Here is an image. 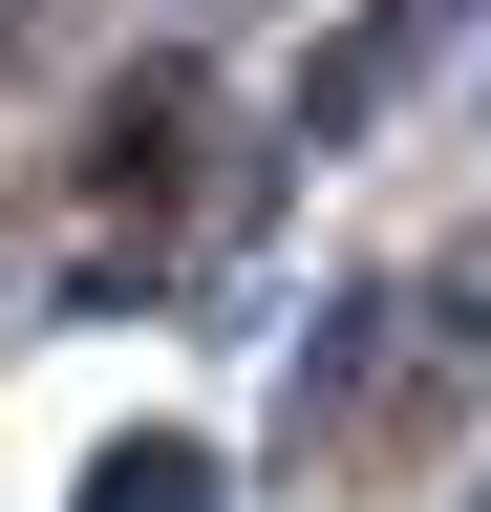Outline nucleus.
<instances>
[{"label":"nucleus","instance_id":"nucleus-1","mask_svg":"<svg viewBox=\"0 0 491 512\" xmlns=\"http://www.w3.org/2000/svg\"><path fill=\"white\" fill-rule=\"evenodd\" d=\"M86 512H193V448H129V470H107Z\"/></svg>","mask_w":491,"mask_h":512}]
</instances>
